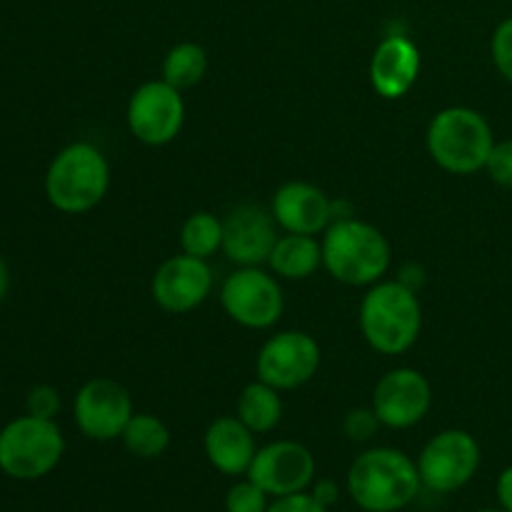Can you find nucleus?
Listing matches in <instances>:
<instances>
[{"label": "nucleus", "mask_w": 512, "mask_h": 512, "mask_svg": "<svg viewBox=\"0 0 512 512\" xmlns=\"http://www.w3.org/2000/svg\"><path fill=\"white\" fill-rule=\"evenodd\" d=\"M125 450L135 458H143V460H153L160 458L165 450L170 448V430L168 425L163 423L160 418L150 413H135L130 418V423L125 425L123 435Z\"/></svg>", "instance_id": "412c9836"}, {"label": "nucleus", "mask_w": 512, "mask_h": 512, "mask_svg": "<svg viewBox=\"0 0 512 512\" xmlns=\"http://www.w3.org/2000/svg\"><path fill=\"white\" fill-rule=\"evenodd\" d=\"M380 425L383 423H380L373 408H353L343 420L345 435L353 443H368V440H373L378 435Z\"/></svg>", "instance_id": "a878e982"}, {"label": "nucleus", "mask_w": 512, "mask_h": 512, "mask_svg": "<svg viewBox=\"0 0 512 512\" xmlns=\"http://www.w3.org/2000/svg\"><path fill=\"white\" fill-rule=\"evenodd\" d=\"M485 170L495 185L512 190V140H495Z\"/></svg>", "instance_id": "bb28decb"}, {"label": "nucleus", "mask_w": 512, "mask_h": 512, "mask_svg": "<svg viewBox=\"0 0 512 512\" xmlns=\"http://www.w3.org/2000/svg\"><path fill=\"white\" fill-rule=\"evenodd\" d=\"M235 418L253 430L255 435H265L270 430L278 428L283 420V400H280V390L273 385L255 380V383L245 385L243 393L238 395V413Z\"/></svg>", "instance_id": "aec40b11"}, {"label": "nucleus", "mask_w": 512, "mask_h": 512, "mask_svg": "<svg viewBox=\"0 0 512 512\" xmlns=\"http://www.w3.org/2000/svg\"><path fill=\"white\" fill-rule=\"evenodd\" d=\"M180 248L193 258H213L218 250H223V220L208 210L193 213L180 228Z\"/></svg>", "instance_id": "5701e85b"}, {"label": "nucleus", "mask_w": 512, "mask_h": 512, "mask_svg": "<svg viewBox=\"0 0 512 512\" xmlns=\"http://www.w3.org/2000/svg\"><path fill=\"white\" fill-rule=\"evenodd\" d=\"M213 270L208 260L193 258V255H175L168 258L153 275L150 293L158 308L165 313L183 315L195 310L208 300L213 290Z\"/></svg>", "instance_id": "4468645a"}, {"label": "nucleus", "mask_w": 512, "mask_h": 512, "mask_svg": "<svg viewBox=\"0 0 512 512\" xmlns=\"http://www.w3.org/2000/svg\"><path fill=\"white\" fill-rule=\"evenodd\" d=\"M270 495L265 493L260 485L253 480L245 478L235 483L233 488L225 495V510L228 512H268L270 508Z\"/></svg>", "instance_id": "b1692460"}, {"label": "nucleus", "mask_w": 512, "mask_h": 512, "mask_svg": "<svg viewBox=\"0 0 512 512\" xmlns=\"http://www.w3.org/2000/svg\"><path fill=\"white\" fill-rule=\"evenodd\" d=\"M480 460H483V453L475 435L460 428L443 430L425 443L418 458L423 488L440 495L458 493L478 475Z\"/></svg>", "instance_id": "0eeeda50"}, {"label": "nucleus", "mask_w": 512, "mask_h": 512, "mask_svg": "<svg viewBox=\"0 0 512 512\" xmlns=\"http://www.w3.org/2000/svg\"><path fill=\"white\" fill-rule=\"evenodd\" d=\"M203 448L210 465L228 478L248 475L255 453H258L255 433L245 428L238 418L213 420L205 430Z\"/></svg>", "instance_id": "a211bd4d"}, {"label": "nucleus", "mask_w": 512, "mask_h": 512, "mask_svg": "<svg viewBox=\"0 0 512 512\" xmlns=\"http://www.w3.org/2000/svg\"><path fill=\"white\" fill-rule=\"evenodd\" d=\"M320 360L323 355L313 335L303 330H285L265 340L255 360V370H258V380L283 393V390H295L310 383L318 375Z\"/></svg>", "instance_id": "9d476101"}, {"label": "nucleus", "mask_w": 512, "mask_h": 512, "mask_svg": "<svg viewBox=\"0 0 512 512\" xmlns=\"http://www.w3.org/2000/svg\"><path fill=\"white\" fill-rule=\"evenodd\" d=\"M25 410L35 418L55 420V415L60 413V390L55 385H35L25 398Z\"/></svg>", "instance_id": "cd10ccee"}, {"label": "nucleus", "mask_w": 512, "mask_h": 512, "mask_svg": "<svg viewBox=\"0 0 512 512\" xmlns=\"http://www.w3.org/2000/svg\"><path fill=\"white\" fill-rule=\"evenodd\" d=\"M128 128L135 140L150 148L173 143L185 125V103L178 88L160 80L140 85L128 100Z\"/></svg>", "instance_id": "1a4fd4ad"}, {"label": "nucleus", "mask_w": 512, "mask_h": 512, "mask_svg": "<svg viewBox=\"0 0 512 512\" xmlns=\"http://www.w3.org/2000/svg\"><path fill=\"white\" fill-rule=\"evenodd\" d=\"M420 50L408 35H388L370 58V85L385 100H398L413 90L420 78Z\"/></svg>", "instance_id": "f3484780"}, {"label": "nucleus", "mask_w": 512, "mask_h": 512, "mask_svg": "<svg viewBox=\"0 0 512 512\" xmlns=\"http://www.w3.org/2000/svg\"><path fill=\"white\" fill-rule=\"evenodd\" d=\"M8 288H10L8 265H5V260L0 258V303H3V298H5V295H8Z\"/></svg>", "instance_id": "2f4dec72"}, {"label": "nucleus", "mask_w": 512, "mask_h": 512, "mask_svg": "<svg viewBox=\"0 0 512 512\" xmlns=\"http://www.w3.org/2000/svg\"><path fill=\"white\" fill-rule=\"evenodd\" d=\"M268 265L278 278L305 280L318 273V268L323 265V245L318 243L315 235L285 233L275 243Z\"/></svg>", "instance_id": "6ab92c4d"}, {"label": "nucleus", "mask_w": 512, "mask_h": 512, "mask_svg": "<svg viewBox=\"0 0 512 512\" xmlns=\"http://www.w3.org/2000/svg\"><path fill=\"white\" fill-rule=\"evenodd\" d=\"M433 405V388L420 370L395 368L378 380L373 405L380 423L390 430H408L428 415Z\"/></svg>", "instance_id": "ddd939ff"}, {"label": "nucleus", "mask_w": 512, "mask_h": 512, "mask_svg": "<svg viewBox=\"0 0 512 512\" xmlns=\"http://www.w3.org/2000/svg\"><path fill=\"white\" fill-rule=\"evenodd\" d=\"M320 245H323V268L338 283L353 288L380 283L393 260L388 238L373 223H365L355 215L333 220Z\"/></svg>", "instance_id": "f03ea898"}, {"label": "nucleus", "mask_w": 512, "mask_h": 512, "mask_svg": "<svg viewBox=\"0 0 512 512\" xmlns=\"http://www.w3.org/2000/svg\"><path fill=\"white\" fill-rule=\"evenodd\" d=\"M220 303L230 320L250 330L273 328L283 318L285 308L278 278L260 270V265L230 273L220 288Z\"/></svg>", "instance_id": "6e6552de"}, {"label": "nucleus", "mask_w": 512, "mask_h": 512, "mask_svg": "<svg viewBox=\"0 0 512 512\" xmlns=\"http://www.w3.org/2000/svg\"><path fill=\"white\" fill-rule=\"evenodd\" d=\"M495 495H498V505L505 512H512V465L498 475V483H495Z\"/></svg>", "instance_id": "7c9ffc66"}, {"label": "nucleus", "mask_w": 512, "mask_h": 512, "mask_svg": "<svg viewBox=\"0 0 512 512\" xmlns=\"http://www.w3.org/2000/svg\"><path fill=\"white\" fill-rule=\"evenodd\" d=\"M310 493H313V498L318 500L320 505H325V508H333L335 503H338L340 498V488L335 480L330 478H320V480H313V485H310Z\"/></svg>", "instance_id": "c756f323"}, {"label": "nucleus", "mask_w": 512, "mask_h": 512, "mask_svg": "<svg viewBox=\"0 0 512 512\" xmlns=\"http://www.w3.org/2000/svg\"><path fill=\"white\" fill-rule=\"evenodd\" d=\"M270 213L285 233L318 235L333 223V200L318 185L293 180L275 190Z\"/></svg>", "instance_id": "dca6fc26"}, {"label": "nucleus", "mask_w": 512, "mask_h": 512, "mask_svg": "<svg viewBox=\"0 0 512 512\" xmlns=\"http://www.w3.org/2000/svg\"><path fill=\"white\" fill-rule=\"evenodd\" d=\"M360 330L370 348L380 355H403L418 343L423 330V308L415 290L400 280L370 285L360 303Z\"/></svg>", "instance_id": "7ed1b4c3"}, {"label": "nucleus", "mask_w": 512, "mask_h": 512, "mask_svg": "<svg viewBox=\"0 0 512 512\" xmlns=\"http://www.w3.org/2000/svg\"><path fill=\"white\" fill-rule=\"evenodd\" d=\"M425 143L440 168L453 175H473L485 170L495 135L483 113L465 105H450L433 115Z\"/></svg>", "instance_id": "39448f33"}, {"label": "nucleus", "mask_w": 512, "mask_h": 512, "mask_svg": "<svg viewBox=\"0 0 512 512\" xmlns=\"http://www.w3.org/2000/svg\"><path fill=\"white\" fill-rule=\"evenodd\" d=\"M245 478L260 485L270 498L305 493L315 480V458L303 443L278 440L258 448Z\"/></svg>", "instance_id": "f8f14e48"}, {"label": "nucleus", "mask_w": 512, "mask_h": 512, "mask_svg": "<svg viewBox=\"0 0 512 512\" xmlns=\"http://www.w3.org/2000/svg\"><path fill=\"white\" fill-rule=\"evenodd\" d=\"M133 415V398L118 380H88L73 400L75 425L85 438L98 443L118 440Z\"/></svg>", "instance_id": "9b49d317"}, {"label": "nucleus", "mask_w": 512, "mask_h": 512, "mask_svg": "<svg viewBox=\"0 0 512 512\" xmlns=\"http://www.w3.org/2000/svg\"><path fill=\"white\" fill-rule=\"evenodd\" d=\"M475 512H505L503 508H480V510H475Z\"/></svg>", "instance_id": "473e14b6"}, {"label": "nucleus", "mask_w": 512, "mask_h": 512, "mask_svg": "<svg viewBox=\"0 0 512 512\" xmlns=\"http://www.w3.org/2000/svg\"><path fill=\"white\" fill-rule=\"evenodd\" d=\"M110 188V165L98 145L88 140L70 143L50 160L45 195L55 210L83 215L98 208Z\"/></svg>", "instance_id": "20e7f679"}, {"label": "nucleus", "mask_w": 512, "mask_h": 512, "mask_svg": "<svg viewBox=\"0 0 512 512\" xmlns=\"http://www.w3.org/2000/svg\"><path fill=\"white\" fill-rule=\"evenodd\" d=\"M490 55H493L498 73L512 85V15L500 20L495 28L493 38H490Z\"/></svg>", "instance_id": "393cba45"}, {"label": "nucleus", "mask_w": 512, "mask_h": 512, "mask_svg": "<svg viewBox=\"0 0 512 512\" xmlns=\"http://www.w3.org/2000/svg\"><path fill=\"white\" fill-rule=\"evenodd\" d=\"M278 243V223L260 205L243 203L223 220V253L240 268L268 263Z\"/></svg>", "instance_id": "2eb2a0df"}, {"label": "nucleus", "mask_w": 512, "mask_h": 512, "mask_svg": "<svg viewBox=\"0 0 512 512\" xmlns=\"http://www.w3.org/2000/svg\"><path fill=\"white\" fill-rule=\"evenodd\" d=\"M418 463L395 448H370L348 470V493L365 512H398L418 498Z\"/></svg>", "instance_id": "f257e3e1"}, {"label": "nucleus", "mask_w": 512, "mask_h": 512, "mask_svg": "<svg viewBox=\"0 0 512 512\" xmlns=\"http://www.w3.org/2000/svg\"><path fill=\"white\" fill-rule=\"evenodd\" d=\"M268 512H328L325 505H320L313 498V493H295V495H283V498H275L270 503Z\"/></svg>", "instance_id": "c85d7f7f"}, {"label": "nucleus", "mask_w": 512, "mask_h": 512, "mask_svg": "<svg viewBox=\"0 0 512 512\" xmlns=\"http://www.w3.org/2000/svg\"><path fill=\"white\" fill-rule=\"evenodd\" d=\"M65 438L55 420L23 415L0 430V470L13 480H40L58 468Z\"/></svg>", "instance_id": "423d86ee"}, {"label": "nucleus", "mask_w": 512, "mask_h": 512, "mask_svg": "<svg viewBox=\"0 0 512 512\" xmlns=\"http://www.w3.org/2000/svg\"><path fill=\"white\" fill-rule=\"evenodd\" d=\"M208 73V53L203 45L185 43L173 45L163 60V80L178 88L180 93L188 88H195Z\"/></svg>", "instance_id": "4be33fe9"}]
</instances>
